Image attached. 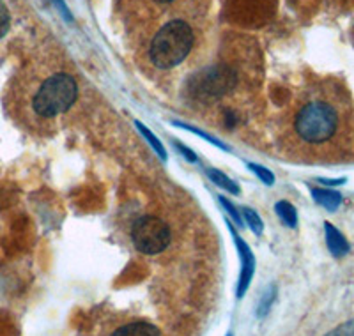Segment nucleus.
Listing matches in <instances>:
<instances>
[{
	"instance_id": "8",
	"label": "nucleus",
	"mask_w": 354,
	"mask_h": 336,
	"mask_svg": "<svg viewBox=\"0 0 354 336\" xmlns=\"http://www.w3.org/2000/svg\"><path fill=\"white\" fill-rule=\"evenodd\" d=\"M112 336H160V329L151 322H129L113 331Z\"/></svg>"
},
{
	"instance_id": "10",
	"label": "nucleus",
	"mask_w": 354,
	"mask_h": 336,
	"mask_svg": "<svg viewBox=\"0 0 354 336\" xmlns=\"http://www.w3.org/2000/svg\"><path fill=\"white\" fill-rule=\"evenodd\" d=\"M277 214L282 218V221L287 225V227H296V223H298V214H296V209H294L289 202H286V200L278 202Z\"/></svg>"
},
{
	"instance_id": "9",
	"label": "nucleus",
	"mask_w": 354,
	"mask_h": 336,
	"mask_svg": "<svg viewBox=\"0 0 354 336\" xmlns=\"http://www.w3.org/2000/svg\"><path fill=\"white\" fill-rule=\"evenodd\" d=\"M312 195H314L315 202H317V204H321L322 207H326L328 211H335L338 205L342 204V196H340V193L331 192V189L314 188L312 189Z\"/></svg>"
},
{
	"instance_id": "13",
	"label": "nucleus",
	"mask_w": 354,
	"mask_h": 336,
	"mask_svg": "<svg viewBox=\"0 0 354 336\" xmlns=\"http://www.w3.org/2000/svg\"><path fill=\"white\" fill-rule=\"evenodd\" d=\"M137 128H138V131H140L142 135H144L145 138H147V142H149V144L153 145L154 149H156V152H158V154H160L161 160H167L165 149H163V145H161V142L156 138V135H154V133H151L149 129L145 128L144 124H140V122H137Z\"/></svg>"
},
{
	"instance_id": "7",
	"label": "nucleus",
	"mask_w": 354,
	"mask_h": 336,
	"mask_svg": "<svg viewBox=\"0 0 354 336\" xmlns=\"http://www.w3.org/2000/svg\"><path fill=\"white\" fill-rule=\"evenodd\" d=\"M324 230H326V244L330 248L331 255L333 256H344L349 252V243L346 241V237L338 232L337 228L331 223H324Z\"/></svg>"
},
{
	"instance_id": "21",
	"label": "nucleus",
	"mask_w": 354,
	"mask_h": 336,
	"mask_svg": "<svg viewBox=\"0 0 354 336\" xmlns=\"http://www.w3.org/2000/svg\"><path fill=\"white\" fill-rule=\"evenodd\" d=\"M158 4H169V2H174V0H154Z\"/></svg>"
},
{
	"instance_id": "12",
	"label": "nucleus",
	"mask_w": 354,
	"mask_h": 336,
	"mask_svg": "<svg viewBox=\"0 0 354 336\" xmlns=\"http://www.w3.org/2000/svg\"><path fill=\"white\" fill-rule=\"evenodd\" d=\"M274 297H277V287H274V285H271V287L268 288L264 294H262L261 301H259V306H257V315L259 317H264L266 313L270 312Z\"/></svg>"
},
{
	"instance_id": "22",
	"label": "nucleus",
	"mask_w": 354,
	"mask_h": 336,
	"mask_svg": "<svg viewBox=\"0 0 354 336\" xmlns=\"http://www.w3.org/2000/svg\"><path fill=\"white\" fill-rule=\"evenodd\" d=\"M227 336H232V335H230V333H229V335H227Z\"/></svg>"
},
{
	"instance_id": "17",
	"label": "nucleus",
	"mask_w": 354,
	"mask_h": 336,
	"mask_svg": "<svg viewBox=\"0 0 354 336\" xmlns=\"http://www.w3.org/2000/svg\"><path fill=\"white\" fill-rule=\"evenodd\" d=\"M326 336H354V320L346 322V324L340 326V328H337L335 331H331L330 335H326Z\"/></svg>"
},
{
	"instance_id": "15",
	"label": "nucleus",
	"mask_w": 354,
	"mask_h": 336,
	"mask_svg": "<svg viewBox=\"0 0 354 336\" xmlns=\"http://www.w3.org/2000/svg\"><path fill=\"white\" fill-rule=\"evenodd\" d=\"M9 24H11V18H9L8 8L4 6V2L0 0V37H4L9 30Z\"/></svg>"
},
{
	"instance_id": "1",
	"label": "nucleus",
	"mask_w": 354,
	"mask_h": 336,
	"mask_svg": "<svg viewBox=\"0 0 354 336\" xmlns=\"http://www.w3.org/2000/svg\"><path fill=\"white\" fill-rule=\"evenodd\" d=\"M289 126L299 151L308 154L342 151L354 133L353 100L337 87L312 88L298 100Z\"/></svg>"
},
{
	"instance_id": "3",
	"label": "nucleus",
	"mask_w": 354,
	"mask_h": 336,
	"mask_svg": "<svg viewBox=\"0 0 354 336\" xmlns=\"http://www.w3.org/2000/svg\"><path fill=\"white\" fill-rule=\"evenodd\" d=\"M77 94V82L66 73H57L48 76L32 96V112L41 119H52L71 109Z\"/></svg>"
},
{
	"instance_id": "11",
	"label": "nucleus",
	"mask_w": 354,
	"mask_h": 336,
	"mask_svg": "<svg viewBox=\"0 0 354 336\" xmlns=\"http://www.w3.org/2000/svg\"><path fill=\"white\" fill-rule=\"evenodd\" d=\"M207 176L211 177V180H213L214 185L221 186V188L227 189V192H230V193H239L238 185H236L234 180H230L229 177L225 176V174L220 172V170H214V168H209V170H207Z\"/></svg>"
},
{
	"instance_id": "19",
	"label": "nucleus",
	"mask_w": 354,
	"mask_h": 336,
	"mask_svg": "<svg viewBox=\"0 0 354 336\" xmlns=\"http://www.w3.org/2000/svg\"><path fill=\"white\" fill-rule=\"evenodd\" d=\"M176 147L179 149V151H183V152H185V156L188 158L189 161H195V160H197V156H195V152H192V151H189V149H186L185 145H181V144H176Z\"/></svg>"
},
{
	"instance_id": "18",
	"label": "nucleus",
	"mask_w": 354,
	"mask_h": 336,
	"mask_svg": "<svg viewBox=\"0 0 354 336\" xmlns=\"http://www.w3.org/2000/svg\"><path fill=\"white\" fill-rule=\"evenodd\" d=\"M220 200H221V204L225 205V209H227V211H229L230 216H232L234 220H236V223H238V225H243V220H241V216H239V212L236 211V207H234V205L230 204L229 200H225V198H220Z\"/></svg>"
},
{
	"instance_id": "5",
	"label": "nucleus",
	"mask_w": 354,
	"mask_h": 336,
	"mask_svg": "<svg viewBox=\"0 0 354 336\" xmlns=\"http://www.w3.org/2000/svg\"><path fill=\"white\" fill-rule=\"evenodd\" d=\"M131 239L138 252L156 255L169 246L170 230L160 218L144 216L133 225Z\"/></svg>"
},
{
	"instance_id": "14",
	"label": "nucleus",
	"mask_w": 354,
	"mask_h": 336,
	"mask_svg": "<svg viewBox=\"0 0 354 336\" xmlns=\"http://www.w3.org/2000/svg\"><path fill=\"white\" fill-rule=\"evenodd\" d=\"M243 212H245V218H246V221H248L250 228H252L255 234H261L262 232V221H261V218L257 216V212H255L254 209H245Z\"/></svg>"
},
{
	"instance_id": "6",
	"label": "nucleus",
	"mask_w": 354,
	"mask_h": 336,
	"mask_svg": "<svg viewBox=\"0 0 354 336\" xmlns=\"http://www.w3.org/2000/svg\"><path fill=\"white\" fill-rule=\"evenodd\" d=\"M234 243H236V246H238L239 250V256H241V265H243L241 274H239V283H238V297L241 299V297L245 296L246 290H248L250 281H252V278H254L255 259L248 244H246L236 232H234Z\"/></svg>"
},
{
	"instance_id": "20",
	"label": "nucleus",
	"mask_w": 354,
	"mask_h": 336,
	"mask_svg": "<svg viewBox=\"0 0 354 336\" xmlns=\"http://www.w3.org/2000/svg\"><path fill=\"white\" fill-rule=\"evenodd\" d=\"M53 2H55L57 8H59V9H61V11H62V17L68 18V20H71V15H69V9L66 8L64 2H62V0H53Z\"/></svg>"
},
{
	"instance_id": "16",
	"label": "nucleus",
	"mask_w": 354,
	"mask_h": 336,
	"mask_svg": "<svg viewBox=\"0 0 354 336\" xmlns=\"http://www.w3.org/2000/svg\"><path fill=\"white\" fill-rule=\"evenodd\" d=\"M250 168H252V170H254V172L257 174L259 179L264 180L266 185H273V183H274V176L270 172V170H268V168L261 167V165H254V163L250 165Z\"/></svg>"
},
{
	"instance_id": "2",
	"label": "nucleus",
	"mask_w": 354,
	"mask_h": 336,
	"mask_svg": "<svg viewBox=\"0 0 354 336\" xmlns=\"http://www.w3.org/2000/svg\"><path fill=\"white\" fill-rule=\"evenodd\" d=\"M194 46V30L186 21L174 20L158 30L151 41L149 57L160 69H170L181 64Z\"/></svg>"
},
{
	"instance_id": "4",
	"label": "nucleus",
	"mask_w": 354,
	"mask_h": 336,
	"mask_svg": "<svg viewBox=\"0 0 354 336\" xmlns=\"http://www.w3.org/2000/svg\"><path fill=\"white\" fill-rule=\"evenodd\" d=\"M236 82L238 76L232 68L223 64L211 66L192 75L188 82V93L197 101L211 103L229 94L236 87Z\"/></svg>"
}]
</instances>
